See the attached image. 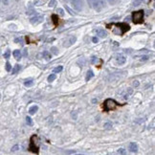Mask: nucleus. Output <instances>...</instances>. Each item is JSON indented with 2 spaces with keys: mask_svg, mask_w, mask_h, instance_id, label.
I'll return each instance as SVG.
<instances>
[{
  "mask_svg": "<svg viewBox=\"0 0 155 155\" xmlns=\"http://www.w3.org/2000/svg\"><path fill=\"white\" fill-rule=\"evenodd\" d=\"M118 153H120V154H125L126 151H125L124 148H119V149H118Z\"/></svg>",
  "mask_w": 155,
  "mask_h": 155,
  "instance_id": "nucleus-30",
  "label": "nucleus"
},
{
  "mask_svg": "<svg viewBox=\"0 0 155 155\" xmlns=\"http://www.w3.org/2000/svg\"><path fill=\"white\" fill-rule=\"evenodd\" d=\"M17 149H18V145H14V146H13L12 151H16Z\"/></svg>",
  "mask_w": 155,
  "mask_h": 155,
  "instance_id": "nucleus-35",
  "label": "nucleus"
},
{
  "mask_svg": "<svg viewBox=\"0 0 155 155\" xmlns=\"http://www.w3.org/2000/svg\"><path fill=\"white\" fill-rule=\"evenodd\" d=\"M52 18H53V21H54L55 26H57V24H58V17H57V16L53 15V16H52Z\"/></svg>",
  "mask_w": 155,
  "mask_h": 155,
  "instance_id": "nucleus-18",
  "label": "nucleus"
},
{
  "mask_svg": "<svg viewBox=\"0 0 155 155\" xmlns=\"http://www.w3.org/2000/svg\"><path fill=\"white\" fill-rule=\"evenodd\" d=\"M133 85H134L135 87H137V86H139V82H138V81H135V82L133 83Z\"/></svg>",
  "mask_w": 155,
  "mask_h": 155,
  "instance_id": "nucleus-39",
  "label": "nucleus"
},
{
  "mask_svg": "<svg viewBox=\"0 0 155 155\" xmlns=\"http://www.w3.org/2000/svg\"><path fill=\"white\" fill-rule=\"evenodd\" d=\"M71 2L77 11L82 10V0H71Z\"/></svg>",
  "mask_w": 155,
  "mask_h": 155,
  "instance_id": "nucleus-8",
  "label": "nucleus"
},
{
  "mask_svg": "<svg viewBox=\"0 0 155 155\" xmlns=\"http://www.w3.org/2000/svg\"><path fill=\"white\" fill-rule=\"evenodd\" d=\"M143 2V0H134V1H133V6H139L141 3Z\"/></svg>",
  "mask_w": 155,
  "mask_h": 155,
  "instance_id": "nucleus-23",
  "label": "nucleus"
},
{
  "mask_svg": "<svg viewBox=\"0 0 155 155\" xmlns=\"http://www.w3.org/2000/svg\"><path fill=\"white\" fill-rule=\"evenodd\" d=\"M26 123L28 124V125H33V120L30 117H26Z\"/></svg>",
  "mask_w": 155,
  "mask_h": 155,
  "instance_id": "nucleus-25",
  "label": "nucleus"
},
{
  "mask_svg": "<svg viewBox=\"0 0 155 155\" xmlns=\"http://www.w3.org/2000/svg\"><path fill=\"white\" fill-rule=\"evenodd\" d=\"M46 1H47V0H35V5H36V6H41V5H43Z\"/></svg>",
  "mask_w": 155,
  "mask_h": 155,
  "instance_id": "nucleus-16",
  "label": "nucleus"
},
{
  "mask_svg": "<svg viewBox=\"0 0 155 155\" xmlns=\"http://www.w3.org/2000/svg\"><path fill=\"white\" fill-rule=\"evenodd\" d=\"M43 20H44L43 16L37 15V16H33V17L30 19V22H31L33 25H37V24H40L41 22H43Z\"/></svg>",
  "mask_w": 155,
  "mask_h": 155,
  "instance_id": "nucleus-5",
  "label": "nucleus"
},
{
  "mask_svg": "<svg viewBox=\"0 0 155 155\" xmlns=\"http://www.w3.org/2000/svg\"><path fill=\"white\" fill-rule=\"evenodd\" d=\"M6 70H7L8 72H10V71L12 70V66H11V64H10L9 62L6 63Z\"/></svg>",
  "mask_w": 155,
  "mask_h": 155,
  "instance_id": "nucleus-29",
  "label": "nucleus"
},
{
  "mask_svg": "<svg viewBox=\"0 0 155 155\" xmlns=\"http://www.w3.org/2000/svg\"><path fill=\"white\" fill-rule=\"evenodd\" d=\"M116 61H117V63H118V64L123 65V64H124V63H125L126 58H125V57H124V56H123V55H118V56H117V57H116Z\"/></svg>",
  "mask_w": 155,
  "mask_h": 155,
  "instance_id": "nucleus-9",
  "label": "nucleus"
},
{
  "mask_svg": "<svg viewBox=\"0 0 155 155\" xmlns=\"http://www.w3.org/2000/svg\"><path fill=\"white\" fill-rule=\"evenodd\" d=\"M56 4H57V0H51L50 3H49V7L53 8V7H55V6H56Z\"/></svg>",
  "mask_w": 155,
  "mask_h": 155,
  "instance_id": "nucleus-26",
  "label": "nucleus"
},
{
  "mask_svg": "<svg viewBox=\"0 0 155 155\" xmlns=\"http://www.w3.org/2000/svg\"><path fill=\"white\" fill-rule=\"evenodd\" d=\"M16 43H18V42H20V43H22V41H23V39L22 38H16V40H15Z\"/></svg>",
  "mask_w": 155,
  "mask_h": 155,
  "instance_id": "nucleus-36",
  "label": "nucleus"
},
{
  "mask_svg": "<svg viewBox=\"0 0 155 155\" xmlns=\"http://www.w3.org/2000/svg\"><path fill=\"white\" fill-rule=\"evenodd\" d=\"M97 60H98V59H97V57H92V58H91V63H92V64H94V63H96V62H97Z\"/></svg>",
  "mask_w": 155,
  "mask_h": 155,
  "instance_id": "nucleus-32",
  "label": "nucleus"
},
{
  "mask_svg": "<svg viewBox=\"0 0 155 155\" xmlns=\"http://www.w3.org/2000/svg\"><path fill=\"white\" fill-rule=\"evenodd\" d=\"M38 110V107H37V105H33L30 109H29V113L31 114V115H34V114H36V112Z\"/></svg>",
  "mask_w": 155,
  "mask_h": 155,
  "instance_id": "nucleus-13",
  "label": "nucleus"
},
{
  "mask_svg": "<svg viewBox=\"0 0 155 155\" xmlns=\"http://www.w3.org/2000/svg\"><path fill=\"white\" fill-rule=\"evenodd\" d=\"M115 25H116L117 27H119V28L122 30L121 35H124V33H126L127 31L130 30V26H129L128 24H126V23H116Z\"/></svg>",
  "mask_w": 155,
  "mask_h": 155,
  "instance_id": "nucleus-6",
  "label": "nucleus"
},
{
  "mask_svg": "<svg viewBox=\"0 0 155 155\" xmlns=\"http://www.w3.org/2000/svg\"><path fill=\"white\" fill-rule=\"evenodd\" d=\"M92 40H93V42H94V43H97L99 39H98V37H93V38H92Z\"/></svg>",
  "mask_w": 155,
  "mask_h": 155,
  "instance_id": "nucleus-40",
  "label": "nucleus"
},
{
  "mask_svg": "<svg viewBox=\"0 0 155 155\" xmlns=\"http://www.w3.org/2000/svg\"><path fill=\"white\" fill-rule=\"evenodd\" d=\"M87 2H88V4H89V6L91 7V8H93L95 11H97V12H101L102 11V6L100 5V3H99V1L98 0H87Z\"/></svg>",
  "mask_w": 155,
  "mask_h": 155,
  "instance_id": "nucleus-4",
  "label": "nucleus"
},
{
  "mask_svg": "<svg viewBox=\"0 0 155 155\" xmlns=\"http://www.w3.org/2000/svg\"><path fill=\"white\" fill-rule=\"evenodd\" d=\"M20 69H21V66L19 64H16L13 69V74H17L20 71Z\"/></svg>",
  "mask_w": 155,
  "mask_h": 155,
  "instance_id": "nucleus-15",
  "label": "nucleus"
},
{
  "mask_svg": "<svg viewBox=\"0 0 155 155\" xmlns=\"http://www.w3.org/2000/svg\"><path fill=\"white\" fill-rule=\"evenodd\" d=\"M14 57H15L17 60H19L20 57H21V53H20V51H19V50H16V51H14Z\"/></svg>",
  "mask_w": 155,
  "mask_h": 155,
  "instance_id": "nucleus-14",
  "label": "nucleus"
},
{
  "mask_svg": "<svg viewBox=\"0 0 155 155\" xmlns=\"http://www.w3.org/2000/svg\"><path fill=\"white\" fill-rule=\"evenodd\" d=\"M93 77H94V73H93V71L89 70V71L87 72V75H86V78H85V81H86V82H89V80H91Z\"/></svg>",
  "mask_w": 155,
  "mask_h": 155,
  "instance_id": "nucleus-12",
  "label": "nucleus"
},
{
  "mask_svg": "<svg viewBox=\"0 0 155 155\" xmlns=\"http://www.w3.org/2000/svg\"><path fill=\"white\" fill-rule=\"evenodd\" d=\"M10 56H11V52H10V50H7L6 53L4 54V57H5V58H9Z\"/></svg>",
  "mask_w": 155,
  "mask_h": 155,
  "instance_id": "nucleus-27",
  "label": "nucleus"
},
{
  "mask_svg": "<svg viewBox=\"0 0 155 155\" xmlns=\"http://www.w3.org/2000/svg\"><path fill=\"white\" fill-rule=\"evenodd\" d=\"M33 84H34V82H33L32 80H30V81H26V82L24 83V85L27 86V87H30V86H32Z\"/></svg>",
  "mask_w": 155,
  "mask_h": 155,
  "instance_id": "nucleus-19",
  "label": "nucleus"
},
{
  "mask_svg": "<svg viewBox=\"0 0 155 155\" xmlns=\"http://www.w3.org/2000/svg\"><path fill=\"white\" fill-rule=\"evenodd\" d=\"M132 21L134 24H141L144 21V11L140 10L132 13Z\"/></svg>",
  "mask_w": 155,
  "mask_h": 155,
  "instance_id": "nucleus-1",
  "label": "nucleus"
},
{
  "mask_svg": "<svg viewBox=\"0 0 155 155\" xmlns=\"http://www.w3.org/2000/svg\"><path fill=\"white\" fill-rule=\"evenodd\" d=\"M57 13L61 16H64V12H63V10L62 9H57Z\"/></svg>",
  "mask_w": 155,
  "mask_h": 155,
  "instance_id": "nucleus-31",
  "label": "nucleus"
},
{
  "mask_svg": "<svg viewBox=\"0 0 155 155\" xmlns=\"http://www.w3.org/2000/svg\"><path fill=\"white\" fill-rule=\"evenodd\" d=\"M23 56H24V57H28V51H27V49L24 50V52H23Z\"/></svg>",
  "mask_w": 155,
  "mask_h": 155,
  "instance_id": "nucleus-38",
  "label": "nucleus"
},
{
  "mask_svg": "<svg viewBox=\"0 0 155 155\" xmlns=\"http://www.w3.org/2000/svg\"><path fill=\"white\" fill-rule=\"evenodd\" d=\"M56 80V75L55 74H51L49 77H48V82H53V81H55Z\"/></svg>",
  "mask_w": 155,
  "mask_h": 155,
  "instance_id": "nucleus-20",
  "label": "nucleus"
},
{
  "mask_svg": "<svg viewBox=\"0 0 155 155\" xmlns=\"http://www.w3.org/2000/svg\"><path fill=\"white\" fill-rule=\"evenodd\" d=\"M107 1H108V3H109L110 5H114V4H116L117 0H107Z\"/></svg>",
  "mask_w": 155,
  "mask_h": 155,
  "instance_id": "nucleus-33",
  "label": "nucleus"
},
{
  "mask_svg": "<svg viewBox=\"0 0 155 155\" xmlns=\"http://www.w3.org/2000/svg\"><path fill=\"white\" fill-rule=\"evenodd\" d=\"M2 2H3V4L4 5H9V0H2Z\"/></svg>",
  "mask_w": 155,
  "mask_h": 155,
  "instance_id": "nucleus-37",
  "label": "nucleus"
},
{
  "mask_svg": "<svg viewBox=\"0 0 155 155\" xmlns=\"http://www.w3.org/2000/svg\"><path fill=\"white\" fill-rule=\"evenodd\" d=\"M129 150L131 152H137L138 151V145L136 143H130L129 144Z\"/></svg>",
  "mask_w": 155,
  "mask_h": 155,
  "instance_id": "nucleus-10",
  "label": "nucleus"
},
{
  "mask_svg": "<svg viewBox=\"0 0 155 155\" xmlns=\"http://www.w3.org/2000/svg\"><path fill=\"white\" fill-rule=\"evenodd\" d=\"M98 1H99L100 5L102 6V8H104L105 7V1H104V0H98Z\"/></svg>",
  "mask_w": 155,
  "mask_h": 155,
  "instance_id": "nucleus-28",
  "label": "nucleus"
},
{
  "mask_svg": "<svg viewBox=\"0 0 155 155\" xmlns=\"http://www.w3.org/2000/svg\"><path fill=\"white\" fill-rule=\"evenodd\" d=\"M103 127H104L105 129H111V128H112V124H110V123H105L104 125H103Z\"/></svg>",
  "mask_w": 155,
  "mask_h": 155,
  "instance_id": "nucleus-22",
  "label": "nucleus"
},
{
  "mask_svg": "<svg viewBox=\"0 0 155 155\" xmlns=\"http://www.w3.org/2000/svg\"><path fill=\"white\" fill-rule=\"evenodd\" d=\"M66 9H67V11H68V12H69V13H70V15H72V16H73V15H74V13H73V12H72V11H71V10H70V9H69V8H68V7H66Z\"/></svg>",
  "mask_w": 155,
  "mask_h": 155,
  "instance_id": "nucleus-41",
  "label": "nucleus"
},
{
  "mask_svg": "<svg viewBox=\"0 0 155 155\" xmlns=\"http://www.w3.org/2000/svg\"><path fill=\"white\" fill-rule=\"evenodd\" d=\"M76 40H77V37H76V36H72L68 37V38H67V39L64 41L63 46H64V47H70L71 45H73V44L76 42Z\"/></svg>",
  "mask_w": 155,
  "mask_h": 155,
  "instance_id": "nucleus-7",
  "label": "nucleus"
},
{
  "mask_svg": "<svg viewBox=\"0 0 155 155\" xmlns=\"http://www.w3.org/2000/svg\"><path fill=\"white\" fill-rule=\"evenodd\" d=\"M36 135H33L32 138H31V143H30V146H29V150L34 152V153H38V145L36 144L35 142V139H36Z\"/></svg>",
  "mask_w": 155,
  "mask_h": 155,
  "instance_id": "nucleus-3",
  "label": "nucleus"
},
{
  "mask_svg": "<svg viewBox=\"0 0 155 155\" xmlns=\"http://www.w3.org/2000/svg\"><path fill=\"white\" fill-rule=\"evenodd\" d=\"M118 105H119V104H118L114 100H112V99H107V100H105L104 103H103V109H104L105 112H108V111H110V110H114Z\"/></svg>",
  "mask_w": 155,
  "mask_h": 155,
  "instance_id": "nucleus-2",
  "label": "nucleus"
},
{
  "mask_svg": "<svg viewBox=\"0 0 155 155\" xmlns=\"http://www.w3.org/2000/svg\"><path fill=\"white\" fill-rule=\"evenodd\" d=\"M148 58H149L148 56H143L142 58H141V60H142V61H145V60H147Z\"/></svg>",
  "mask_w": 155,
  "mask_h": 155,
  "instance_id": "nucleus-34",
  "label": "nucleus"
},
{
  "mask_svg": "<svg viewBox=\"0 0 155 155\" xmlns=\"http://www.w3.org/2000/svg\"><path fill=\"white\" fill-rule=\"evenodd\" d=\"M51 52H52L54 55H57V54H58V50H57V47H52V48H51Z\"/></svg>",
  "mask_w": 155,
  "mask_h": 155,
  "instance_id": "nucleus-24",
  "label": "nucleus"
},
{
  "mask_svg": "<svg viewBox=\"0 0 155 155\" xmlns=\"http://www.w3.org/2000/svg\"><path fill=\"white\" fill-rule=\"evenodd\" d=\"M43 57L46 59V60H49L51 58V54L48 52V51H44L43 52Z\"/></svg>",
  "mask_w": 155,
  "mask_h": 155,
  "instance_id": "nucleus-17",
  "label": "nucleus"
},
{
  "mask_svg": "<svg viewBox=\"0 0 155 155\" xmlns=\"http://www.w3.org/2000/svg\"><path fill=\"white\" fill-rule=\"evenodd\" d=\"M62 69H63V67L59 65V66H57V67H56V68L54 69V72H55V73H59V72L62 71Z\"/></svg>",
  "mask_w": 155,
  "mask_h": 155,
  "instance_id": "nucleus-21",
  "label": "nucleus"
},
{
  "mask_svg": "<svg viewBox=\"0 0 155 155\" xmlns=\"http://www.w3.org/2000/svg\"><path fill=\"white\" fill-rule=\"evenodd\" d=\"M96 32H97V36H99L102 37V38H104V37L107 36V33H106L104 30L100 29V30H97Z\"/></svg>",
  "mask_w": 155,
  "mask_h": 155,
  "instance_id": "nucleus-11",
  "label": "nucleus"
}]
</instances>
